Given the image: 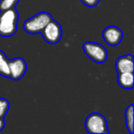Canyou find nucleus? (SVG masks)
<instances>
[{"instance_id": "1", "label": "nucleus", "mask_w": 134, "mask_h": 134, "mask_svg": "<svg viewBox=\"0 0 134 134\" xmlns=\"http://www.w3.org/2000/svg\"><path fill=\"white\" fill-rule=\"evenodd\" d=\"M19 13L15 8L0 11V36L8 38L18 30Z\"/></svg>"}, {"instance_id": "2", "label": "nucleus", "mask_w": 134, "mask_h": 134, "mask_svg": "<svg viewBox=\"0 0 134 134\" xmlns=\"http://www.w3.org/2000/svg\"><path fill=\"white\" fill-rule=\"evenodd\" d=\"M52 19V17L48 12H40L30 19H27L23 24V29L25 30V31L30 34L41 33L42 30Z\"/></svg>"}, {"instance_id": "3", "label": "nucleus", "mask_w": 134, "mask_h": 134, "mask_svg": "<svg viewBox=\"0 0 134 134\" xmlns=\"http://www.w3.org/2000/svg\"><path fill=\"white\" fill-rule=\"evenodd\" d=\"M85 127L86 131L90 134L109 133L106 118L100 113H97V112H94L87 116L85 122Z\"/></svg>"}, {"instance_id": "4", "label": "nucleus", "mask_w": 134, "mask_h": 134, "mask_svg": "<svg viewBox=\"0 0 134 134\" xmlns=\"http://www.w3.org/2000/svg\"><path fill=\"white\" fill-rule=\"evenodd\" d=\"M86 55L97 63H103L108 59V51L102 44L94 41H86L83 45Z\"/></svg>"}, {"instance_id": "5", "label": "nucleus", "mask_w": 134, "mask_h": 134, "mask_svg": "<svg viewBox=\"0 0 134 134\" xmlns=\"http://www.w3.org/2000/svg\"><path fill=\"white\" fill-rule=\"evenodd\" d=\"M41 34L46 42L50 43V44H56L62 39L63 29L57 21L52 19L42 30Z\"/></svg>"}, {"instance_id": "6", "label": "nucleus", "mask_w": 134, "mask_h": 134, "mask_svg": "<svg viewBox=\"0 0 134 134\" xmlns=\"http://www.w3.org/2000/svg\"><path fill=\"white\" fill-rule=\"evenodd\" d=\"M9 78L14 81L21 79L27 72V63L23 58L17 57L8 60Z\"/></svg>"}, {"instance_id": "7", "label": "nucleus", "mask_w": 134, "mask_h": 134, "mask_svg": "<svg viewBox=\"0 0 134 134\" xmlns=\"http://www.w3.org/2000/svg\"><path fill=\"white\" fill-rule=\"evenodd\" d=\"M102 38L104 41L109 46H117L122 41L123 32L116 26H108L103 30Z\"/></svg>"}, {"instance_id": "8", "label": "nucleus", "mask_w": 134, "mask_h": 134, "mask_svg": "<svg viewBox=\"0 0 134 134\" xmlns=\"http://www.w3.org/2000/svg\"><path fill=\"white\" fill-rule=\"evenodd\" d=\"M115 66L118 74L133 72V56L130 54L120 56L116 61Z\"/></svg>"}, {"instance_id": "9", "label": "nucleus", "mask_w": 134, "mask_h": 134, "mask_svg": "<svg viewBox=\"0 0 134 134\" xmlns=\"http://www.w3.org/2000/svg\"><path fill=\"white\" fill-rule=\"evenodd\" d=\"M118 84L123 89L133 88V72L118 74Z\"/></svg>"}, {"instance_id": "10", "label": "nucleus", "mask_w": 134, "mask_h": 134, "mask_svg": "<svg viewBox=\"0 0 134 134\" xmlns=\"http://www.w3.org/2000/svg\"><path fill=\"white\" fill-rule=\"evenodd\" d=\"M133 104H130L125 111V122H126L127 130H129L130 134L134 133V127H133Z\"/></svg>"}, {"instance_id": "11", "label": "nucleus", "mask_w": 134, "mask_h": 134, "mask_svg": "<svg viewBox=\"0 0 134 134\" xmlns=\"http://www.w3.org/2000/svg\"><path fill=\"white\" fill-rule=\"evenodd\" d=\"M0 75L9 78V68H8V59L3 51L0 50Z\"/></svg>"}, {"instance_id": "12", "label": "nucleus", "mask_w": 134, "mask_h": 134, "mask_svg": "<svg viewBox=\"0 0 134 134\" xmlns=\"http://www.w3.org/2000/svg\"><path fill=\"white\" fill-rule=\"evenodd\" d=\"M9 101L6 98L0 97V118L4 119L9 110Z\"/></svg>"}, {"instance_id": "13", "label": "nucleus", "mask_w": 134, "mask_h": 134, "mask_svg": "<svg viewBox=\"0 0 134 134\" xmlns=\"http://www.w3.org/2000/svg\"><path fill=\"white\" fill-rule=\"evenodd\" d=\"M19 2V0H0V11L15 8Z\"/></svg>"}, {"instance_id": "14", "label": "nucleus", "mask_w": 134, "mask_h": 134, "mask_svg": "<svg viewBox=\"0 0 134 134\" xmlns=\"http://www.w3.org/2000/svg\"><path fill=\"white\" fill-rule=\"evenodd\" d=\"M81 2L86 7H89V8H93L96 7L99 4L100 0H81Z\"/></svg>"}, {"instance_id": "15", "label": "nucleus", "mask_w": 134, "mask_h": 134, "mask_svg": "<svg viewBox=\"0 0 134 134\" xmlns=\"http://www.w3.org/2000/svg\"><path fill=\"white\" fill-rule=\"evenodd\" d=\"M5 125H6V123H5L4 119H2V118H0V131L4 130Z\"/></svg>"}]
</instances>
